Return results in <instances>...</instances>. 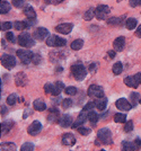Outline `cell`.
<instances>
[{
  "instance_id": "obj_1",
  "label": "cell",
  "mask_w": 141,
  "mask_h": 151,
  "mask_svg": "<svg viewBox=\"0 0 141 151\" xmlns=\"http://www.w3.org/2000/svg\"><path fill=\"white\" fill-rule=\"evenodd\" d=\"M63 89L65 88H64V85L62 81H57L55 83L47 82L44 85V91L46 94H51L52 96H59Z\"/></svg>"
},
{
  "instance_id": "obj_2",
  "label": "cell",
  "mask_w": 141,
  "mask_h": 151,
  "mask_svg": "<svg viewBox=\"0 0 141 151\" xmlns=\"http://www.w3.org/2000/svg\"><path fill=\"white\" fill-rule=\"evenodd\" d=\"M71 73H72L73 78L76 80L81 81L87 76V70H86V68L83 67V64H73L71 67Z\"/></svg>"
},
{
  "instance_id": "obj_3",
  "label": "cell",
  "mask_w": 141,
  "mask_h": 151,
  "mask_svg": "<svg viewBox=\"0 0 141 151\" xmlns=\"http://www.w3.org/2000/svg\"><path fill=\"white\" fill-rule=\"evenodd\" d=\"M97 139L103 145H111L112 143V133L107 127H103L97 132Z\"/></svg>"
},
{
  "instance_id": "obj_4",
  "label": "cell",
  "mask_w": 141,
  "mask_h": 151,
  "mask_svg": "<svg viewBox=\"0 0 141 151\" xmlns=\"http://www.w3.org/2000/svg\"><path fill=\"white\" fill-rule=\"evenodd\" d=\"M18 44H19L22 47L29 49V47L34 46L35 42H34V40H33L32 36H31V34H28V33H23V34H20L19 36H18Z\"/></svg>"
},
{
  "instance_id": "obj_5",
  "label": "cell",
  "mask_w": 141,
  "mask_h": 151,
  "mask_svg": "<svg viewBox=\"0 0 141 151\" xmlns=\"http://www.w3.org/2000/svg\"><path fill=\"white\" fill-rule=\"evenodd\" d=\"M46 44L49 46H53V47H63L67 44V40L57 36V35H51L46 40Z\"/></svg>"
},
{
  "instance_id": "obj_6",
  "label": "cell",
  "mask_w": 141,
  "mask_h": 151,
  "mask_svg": "<svg viewBox=\"0 0 141 151\" xmlns=\"http://www.w3.org/2000/svg\"><path fill=\"white\" fill-rule=\"evenodd\" d=\"M0 61H1L2 67H5L8 70L14 69L16 65V58L10 55V54H2L0 58Z\"/></svg>"
},
{
  "instance_id": "obj_7",
  "label": "cell",
  "mask_w": 141,
  "mask_h": 151,
  "mask_svg": "<svg viewBox=\"0 0 141 151\" xmlns=\"http://www.w3.org/2000/svg\"><path fill=\"white\" fill-rule=\"evenodd\" d=\"M124 83L128 87H131V88H138V86L141 85V72L135 73L133 76H130V77H127L124 79Z\"/></svg>"
},
{
  "instance_id": "obj_8",
  "label": "cell",
  "mask_w": 141,
  "mask_h": 151,
  "mask_svg": "<svg viewBox=\"0 0 141 151\" xmlns=\"http://www.w3.org/2000/svg\"><path fill=\"white\" fill-rule=\"evenodd\" d=\"M16 54L19 58L20 62L23 64H28L29 62H32L33 55H34L32 52L28 50H18L16 52Z\"/></svg>"
},
{
  "instance_id": "obj_9",
  "label": "cell",
  "mask_w": 141,
  "mask_h": 151,
  "mask_svg": "<svg viewBox=\"0 0 141 151\" xmlns=\"http://www.w3.org/2000/svg\"><path fill=\"white\" fill-rule=\"evenodd\" d=\"M111 13V8L106 5H101L95 9V17L98 20H103L107 17V15Z\"/></svg>"
},
{
  "instance_id": "obj_10",
  "label": "cell",
  "mask_w": 141,
  "mask_h": 151,
  "mask_svg": "<svg viewBox=\"0 0 141 151\" xmlns=\"http://www.w3.org/2000/svg\"><path fill=\"white\" fill-rule=\"evenodd\" d=\"M87 94L89 97H95V98H102L104 97V90L101 86L98 85H91L89 88H88V91Z\"/></svg>"
},
{
  "instance_id": "obj_11",
  "label": "cell",
  "mask_w": 141,
  "mask_h": 151,
  "mask_svg": "<svg viewBox=\"0 0 141 151\" xmlns=\"http://www.w3.org/2000/svg\"><path fill=\"white\" fill-rule=\"evenodd\" d=\"M115 106L120 109V111H123V112H128L132 108V105L130 104V101L125 98H120L117 99L115 103Z\"/></svg>"
},
{
  "instance_id": "obj_12",
  "label": "cell",
  "mask_w": 141,
  "mask_h": 151,
  "mask_svg": "<svg viewBox=\"0 0 141 151\" xmlns=\"http://www.w3.org/2000/svg\"><path fill=\"white\" fill-rule=\"evenodd\" d=\"M33 35H34L35 40L43 41V40H45V38H47V36L50 35V33H49V31H47L46 28H44V27H39V28L35 29V32H34Z\"/></svg>"
},
{
  "instance_id": "obj_13",
  "label": "cell",
  "mask_w": 141,
  "mask_h": 151,
  "mask_svg": "<svg viewBox=\"0 0 141 151\" xmlns=\"http://www.w3.org/2000/svg\"><path fill=\"white\" fill-rule=\"evenodd\" d=\"M41 130H42V124H41V122L39 121H34L31 125L28 126V130H27V132L29 133V135H37L40 132H41Z\"/></svg>"
},
{
  "instance_id": "obj_14",
  "label": "cell",
  "mask_w": 141,
  "mask_h": 151,
  "mask_svg": "<svg viewBox=\"0 0 141 151\" xmlns=\"http://www.w3.org/2000/svg\"><path fill=\"white\" fill-rule=\"evenodd\" d=\"M87 119H88V114L86 113L85 111H81L80 114H79V116L77 117V120L75 121V123L72 124V129H76V130H77L78 127H80V126L86 122Z\"/></svg>"
},
{
  "instance_id": "obj_15",
  "label": "cell",
  "mask_w": 141,
  "mask_h": 151,
  "mask_svg": "<svg viewBox=\"0 0 141 151\" xmlns=\"http://www.w3.org/2000/svg\"><path fill=\"white\" fill-rule=\"evenodd\" d=\"M73 28V25L71 23H63V24H60L55 27V31L60 33V34H69Z\"/></svg>"
},
{
  "instance_id": "obj_16",
  "label": "cell",
  "mask_w": 141,
  "mask_h": 151,
  "mask_svg": "<svg viewBox=\"0 0 141 151\" xmlns=\"http://www.w3.org/2000/svg\"><path fill=\"white\" fill-rule=\"evenodd\" d=\"M61 142L63 145H73L76 143V137L72 134V133H65L62 135V139H61Z\"/></svg>"
},
{
  "instance_id": "obj_17",
  "label": "cell",
  "mask_w": 141,
  "mask_h": 151,
  "mask_svg": "<svg viewBox=\"0 0 141 151\" xmlns=\"http://www.w3.org/2000/svg\"><path fill=\"white\" fill-rule=\"evenodd\" d=\"M58 123L60 124V126L62 127H69V126H72V117L68 114H64L62 115L60 119H59Z\"/></svg>"
},
{
  "instance_id": "obj_18",
  "label": "cell",
  "mask_w": 141,
  "mask_h": 151,
  "mask_svg": "<svg viewBox=\"0 0 141 151\" xmlns=\"http://www.w3.org/2000/svg\"><path fill=\"white\" fill-rule=\"evenodd\" d=\"M124 46H125V38L123 37V36L116 37L115 41H114V43H113L114 50L117 51V52H121V51H123Z\"/></svg>"
},
{
  "instance_id": "obj_19",
  "label": "cell",
  "mask_w": 141,
  "mask_h": 151,
  "mask_svg": "<svg viewBox=\"0 0 141 151\" xmlns=\"http://www.w3.org/2000/svg\"><path fill=\"white\" fill-rule=\"evenodd\" d=\"M15 82H16V85L17 86H25L26 83H27V76L24 73V72H18L16 77H15Z\"/></svg>"
},
{
  "instance_id": "obj_20",
  "label": "cell",
  "mask_w": 141,
  "mask_h": 151,
  "mask_svg": "<svg viewBox=\"0 0 141 151\" xmlns=\"http://www.w3.org/2000/svg\"><path fill=\"white\" fill-rule=\"evenodd\" d=\"M13 125H14V122L12 120L4 121V122L1 123V134H2V135L7 134V133L12 130Z\"/></svg>"
},
{
  "instance_id": "obj_21",
  "label": "cell",
  "mask_w": 141,
  "mask_h": 151,
  "mask_svg": "<svg viewBox=\"0 0 141 151\" xmlns=\"http://www.w3.org/2000/svg\"><path fill=\"white\" fill-rule=\"evenodd\" d=\"M106 105H107V99L105 97H102V98H97L95 101V106L98 111L103 112L105 108H106Z\"/></svg>"
},
{
  "instance_id": "obj_22",
  "label": "cell",
  "mask_w": 141,
  "mask_h": 151,
  "mask_svg": "<svg viewBox=\"0 0 141 151\" xmlns=\"http://www.w3.org/2000/svg\"><path fill=\"white\" fill-rule=\"evenodd\" d=\"M33 106H34V109H36L39 112H43L46 109V104L42 99H35L33 103Z\"/></svg>"
},
{
  "instance_id": "obj_23",
  "label": "cell",
  "mask_w": 141,
  "mask_h": 151,
  "mask_svg": "<svg viewBox=\"0 0 141 151\" xmlns=\"http://www.w3.org/2000/svg\"><path fill=\"white\" fill-rule=\"evenodd\" d=\"M0 151H17V147L13 142H6L0 145Z\"/></svg>"
},
{
  "instance_id": "obj_24",
  "label": "cell",
  "mask_w": 141,
  "mask_h": 151,
  "mask_svg": "<svg viewBox=\"0 0 141 151\" xmlns=\"http://www.w3.org/2000/svg\"><path fill=\"white\" fill-rule=\"evenodd\" d=\"M137 150L135 142H130V141H123L122 142V151H135Z\"/></svg>"
},
{
  "instance_id": "obj_25",
  "label": "cell",
  "mask_w": 141,
  "mask_h": 151,
  "mask_svg": "<svg viewBox=\"0 0 141 151\" xmlns=\"http://www.w3.org/2000/svg\"><path fill=\"white\" fill-rule=\"evenodd\" d=\"M59 116V111L57 108H50V112H49V116H47V120L50 121L51 123L55 122V121H59L58 119Z\"/></svg>"
},
{
  "instance_id": "obj_26",
  "label": "cell",
  "mask_w": 141,
  "mask_h": 151,
  "mask_svg": "<svg viewBox=\"0 0 141 151\" xmlns=\"http://www.w3.org/2000/svg\"><path fill=\"white\" fill-rule=\"evenodd\" d=\"M24 14H25V16L28 19H36V13H35V10L33 9V7H31V6L25 7Z\"/></svg>"
},
{
  "instance_id": "obj_27",
  "label": "cell",
  "mask_w": 141,
  "mask_h": 151,
  "mask_svg": "<svg viewBox=\"0 0 141 151\" xmlns=\"http://www.w3.org/2000/svg\"><path fill=\"white\" fill-rule=\"evenodd\" d=\"M98 119H99V116H98V114L96 112H94V111L88 112V121H90L91 125H96V123L98 122Z\"/></svg>"
},
{
  "instance_id": "obj_28",
  "label": "cell",
  "mask_w": 141,
  "mask_h": 151,
  "mask_svg": "<svg viewBox=\"0 0 141 151\" xmlns=\"http://www.w3.org/2000/svg\"><path fill=\"white\" fill-rule=\"evenodd\" d=\"M12 9V6H10V4L8 2V1H1V4H0V13L1 14H7L9 10Z\"/></svg>"
},
{
  "instance_id": "obj_29",
  "label": "cell",
  "mask_w": 141,
  "mask_h": 151,
  "mask_svg": "<svg viewBox=\"0 0 141 151\" xmlns=\"http://www.w3.org/2000/svg\"><path fill=\"white\" fill-rule=\"evenodd\" d=\"M83 40H81V38H78V40H75L72 43H71V49L73 51H78L80 50L81 47H83Z\"/></svg>"
},
{
  "instance_id": "obj_30",
  "label": "cell",
  "mask_w": 141,
  "mask_h": 151,
  "mask_svg": "<svg viewBox=\"0 0 141 151\" xmlns=\"http://www.w3.org/2000/svg\"><path fill=\"white\" fill-rule=\"evenodd\" d=\"M112 71H113L114 75H121L122 71H123V64H122V62L114 63L113 67H112Z\"/></svg>"
},
{
  "instance_id": "obj_31",
  "label": "cell",
  "mask_w": 141,
  "mask_h": 151,
  "mask_svg": "<svg viewBox=\"0 0 141 151\" xmlns=\"http://www.w3.org/2000/svg\"><path fill=\"white\" fill-rule=\"evenodd\" d=\"M137 24H138V22L135 18H128L125 20V26L128 29H135L137 27Z\"/></svg>"
},
{
  "instance_id": "obj_32",
  "label": "cell",
  "mask_w": 141,
  "mask_h": 151,
  "mask_svg": "<svg viewBox=\"0 0 141 151\" xmlns=\"http://www.w3.org/2000/svg\"><path fill=\"white\" fill-rule=\"evenodd\" d=\"M14 27H15V29L16 31H24L26 29V25H25V22L24 20H16L15 23H14Z\"/></svg>"
},
{
  "instance_id": "obj_33",
  "label": "cell",
  "mask_w": 141,
  "mask_h": 151,
  "mask_svg": "<svg viewBox=\"0 0 141 151\" xmlns=\"http://www.w3.org/2000/svg\"><path fill=\"white\" fill-rule=\"evenodd\" d=\"M114 121L116 123H124L127 121V115L122 113H116L114 115Z\"/></svg>"
},
{
  "instance_id": "obj_34",
  "label": "cell",
  "mask_w": 141,
  "mask_h": 151,
  "mask_svg": "<svg viewBox=\"0 0 141 151\" xmlns=\"http://www.w3.org/2000/svg\"><path fill=\"white\" fill-rule=\"evenodd\" d=\"M94 16H95V9H94V8H89V9L85 13V15H83V19H86V20H91Z\"/></svg>"
},
{
  "instance_id": "obj_35",
  "label": "cell",
  "mask_w": 141,
  "mask_h": 151,
  "mask_svg": "<svg viewBox=\"0 0 141 151\" xmlns=\"http://www.w3.org/2000/svg\"><path fill=\"white\" fill-rule=\"evenodd\" d=\"M124 18V16H122V17H112V18L109 19V25H121V20Z\"/></svg>"
},
{
  "instance_id": "obj_36",
  "label": "cell",
  "mask_w": 141,
  "mask_h": 151,
  "mask_svg": "<svg viewBox=\"0 0 141 151\" xmlns=\"http://www.w3.org/2000/svg\"><path fill=\"white\" fill-rule=\"evenodd\" d=\"M16 101H17V95L16 94H12L7 97V104L9 106H14L16 104Z\"/></svg>"
},
{
  "instance_id": "obj_37",
  "label": "cell",
  "mask_w": 141,
  "mask_h": 151,
  "mask_svg": "<svg viewBox=\"0 0 141 151\" xmlns=\"http://www.w3.org/2000/svg\"><path fill=\"white\" fill-rule=\"evenodd\" d=\"M20 151H34V145L31 142H26L20 147Z\"/></svg>"
},
{
  "instance_id": "obj_38",
  "label": "cell",
  "mask_w": 141,
  "mask_h": 151,
  "mask_svg": "<svg viewBox=\"0 0 141 151\" xmlns=\"http://www.w3.org/2000/svg\"><path fill=\"white\" fill-rule=\"evenodd\" d=\"M61 105H62V108H63V109H68V108H70V107L73 105V101H71L70 98H65V99L62 101Z\"/></svg>"
},
{
  "instance_id": "obj_39",
  "label": "cell",
  "mask_w": 141,
  "mask_h": 151,
  "mask_svg": "<svg viewBox=\"0 0 141 151\" xmlns=\"http://www.w3.org/2000/svg\"><path fill=\"white\" fill-rule=\"evenodd\" d=\"M95 106V101H89V103H87L85 106H83V111H85V112H90V111H93V108Z\"/></svg>"
},
{
  "instance_id": "obj_40",
  "label": "cell",
  "mask_w": 141,
  "mask_h": 151,
  "mask_svg": "<svg viewBox=\"0 0 141 151\" xmlns=\"http://www.w3.org/2000/svg\"><path fill=\"white\" fill-rule=\"evenodd\" d=\"M133 130V122L132 121H128L125 124H124V131L127 133L131 132Z\"/></svg>"
},
{
  "instance_id": "obj_41",
  "label": "cell",
  "mask_w": 141,
  "mask_h": 151,
  "mask_svg": "<svg viewBox=\"0 0 141 151\" xmlns=\"http://www.w3.org/2000/svg\"><path fill=\"white\" fill-rule=\"evenodd\" d=\"M130 99H131V103H133V106H135L137 103H139V101H138V99H139V94H138V93H131Z\"/></svg>"
},
{
  "instance_id": "obj_42",
  "label": "cell",
  "mask_w": 141,
  "mask_h": 151,
  "mask_svg": "<svg viewBox=\"0 0 141 151\" xmlns=\"http://www.w3.org/2000/svg\"><path fill=\"white\" fill-rule=\"evenodd\" d=\"M64 91H65V94L69 95V96H73V95L77 94V88L76 87H67V88L64 89Z\"/></svg>"
},
{
  "instance_id": "obj_43",
  "label": "cell",
  "mask_w": 141,
  "mask_h": 151,
  "mask_svg": "<svg viewBox=\"0 0 141 151\" xmlns=\"http://www.w3.org/2000/svg\"><path fill=\"white\" fill-rule=\"evenodd\" d=\"M77 130H78V132L80 133V134H83V135H87V134H89V133H90V129L83 127V126H80V127H78Z\"/></svg>"
},
{
  "instance_id": "obj_44",
  "label": "cell",
  "mask_w": 141,
  "mask_h": 151,
  "mask_svg": "<svg viewBox=\"0 0 141 151\" xmlns=\"http://www.w3.org/2000/svg\"><path fill=\"white\" fill-rule=\"evenodd\" d=\"M12 26H14L10 22H5L4 24H1V31H8L12 28Z\"/></svg>"
},
{
  "instance_id": "obj_45",
  "label": "cell",
  "mask_w": 141,
  "mask_h": 151,
  "mask_svg": "<svg viewBox=\"0 0 141 151\" xmlns=\"http://www.w3.org/2000/svg\"><path fill=\"white\" fill-rule=\"evenodd\" d=\"M6 38L9 41V42H12V43H15V42H16V40H15V35H14L12 32H7Z\"/></svg>"
},
{
  "instance_id": "obj_46",
  "label": "cell",
  "mask_w": 141,
  "mask_h": 151,
  "mask_svg": "<svg viewBox=\"0 0 141 151\" xmlns=\"http://www.w3.org/2000/svg\"><path fill=\"white\" fill-rule=\"evenodd\" d=\"M12 2H13L14 7H16V8H20V7L24 5L25 0H12Z\"/></svg>"
},
{
  "instance_id": "obj_47",
  "label": "cell",
  "mask_w": 141,
  "mask_h": 151,
  "mask_svg": "<svg viewBox=\"0 0 141 151\" xmlns=\"http://www.w3.org/2000/svg\"><path fill=\"white\" fill-rule=\"evenodd\" d=\"M24 22H25L26 28H29V27H32L33 25H35L36 19H26V20H24Z\"/></svg>"
},
{
  "instance_id": "obj_48",
  "label": "cell",
  "mask_w": 141,
  "mask_h": 151,
  "mask_svg": "<svg viewBox=\"0 0 141 151\" xmlns=\"http://www.w3.org/2000/svg\"><path fill=\"white\" fill-rule=\"evenodd\" d=\"M32 62L34 63V64H39V63L41 62V55H40V54H34L32 59Z\"/></svg>"
},
{
  "instance_id": "obj_49",
  "label": "cell",
  "mask_w": 141,
  "mask_h": 151,
  "mask_svg": "<svg viewBox=\"0 0 141 151\" xmlns=\"http://www.w3.org/2000/svg\"><path fill=\"white\" fill-rule=\"evenodd\" d=\"M141 5V0H130V6L131 7H138Z\"/></svg>"
},
{
  "instance_id": "obj_50",
  "label": "cell",
  "mask_w": 141,
  "mask_h": 151,
  "mask_svg": "<svg viewBox=\"0 0 141 151\" xmlns=\"http://www.w3.org/2000/svg\"><path fill=\"white\" fill-rule=\"evenodd\" d=\"M135 142V148L137 149H139L140 148V145H141V140L139 138H135V140L133 141Z\"/></svg>"
},
{
  "instance_id": "obj_51",
  "label": "cell",
  "mask_w": 141,
  "mask_h": 151,
  "mask_svg": "<svg viewBox=\"0 0 141 151\" xmlns=\"http://www.w3.org/2000/svg\"><path fill=\"white\" fill-rule=\"evenodd\" d=\"M7 113H8L7 107L6 106H1V115H2V116H5V115H7Z\"/></svg>"
},
{
  "instance_id": "obj_52",
  "label": "cell",
  "mask_w": 141,
  "mask_h": 151,
  "mask_svg": "<svg viewBox=\"0 0 141 151\" xmlns=\"http://www.w3.org/2000/svg\"><path fill=\"white\" fill-rule=\"evenodd\" d=\"M135 35H137L138 37H141V25L138 26V29L135 31Z\"/></svg>"
},
{
  "instance_id": "obj_53",
  "label": "cell",
  "mask_w": 141,
  "mask_h": 151,
  "mask_svg": "<svg viewBox=\"0 0 141 151\" xmlns=\"http://www.w3.org/2000/svg\"><path fill=\"white\" fill-rule=\"evenodd\" d=\"M96 63H91L89 65V70H90V72H93V71H95L96 70Z\"/></svg>"
},
{
  "instance_id": "obj_54",
  "label": "cell",
  "mask_w": 141,
  "mask_h": 151,
  "mask_svg": "<svg viewBox=\"0 0 141 151\" xmlns=\"http://www.w3.org/2000/svg\"><path fill=\"white\" fill-rule=\"evenodd\" d=\"M109 59H114V57H115V51H109Z\"/></svg>"
},
{
  "instance_id": "obj_55",
  "label": "cell",
  "mask_w": 141,
  "mask_h": 151,
  "mask_svg": "<svg viewBox=\"0 0 141 151\" xmlns=\"http://www.w3.org/2000/svg\"><path fill=\"white\" fill-rule=\"evenodd\" d=\"M62 1H63V0H53V4H55V5H57V4H60V2H62Z\"/></svg>"
},
{
  "instance_id": "obj_56",
  "label": "cell",
  "mask_w": 141,
  "mask_h": 151,
  "mask_svg": "<svg viewBox=\"0 0 141 151\" xmlns=\"http://www.w3.org/2000/svg\"><path fill=\"white\" fill-rule=\"evenodd\" d=\"M44 2L46 4V5H49V4L51 2V0H44Z\"/></svg>"
},
{
  "instance_id": "obj_57",
  "label": "cell",
  "mask_w": 141,
  "mask_h": 151,
  "mask_svg": "<svg viewBox=\"0 0 141 151\" xmlns=\"http://www.w3.org/2000/svg\"><path fill=\"white\" fill-rule=\"evenodd\" d=\"M139 103H140V104H141V97H140V99H139Z\"/></svg>"
},
{
  "instance_id": "obj_58",
  "label": "cell",
  "mask_w": 141,
  "mask_h": 151,
  "mask_svg": "<svg viewBox=\"0 0 141 151\" xmlns=\"http://www.w3.org/2000/svg\"><path fill=\"white\" fill-rule=\"evenodd\" d=\"M101 151H105V150H101Z\"/></svg>"
}]
</instances>
